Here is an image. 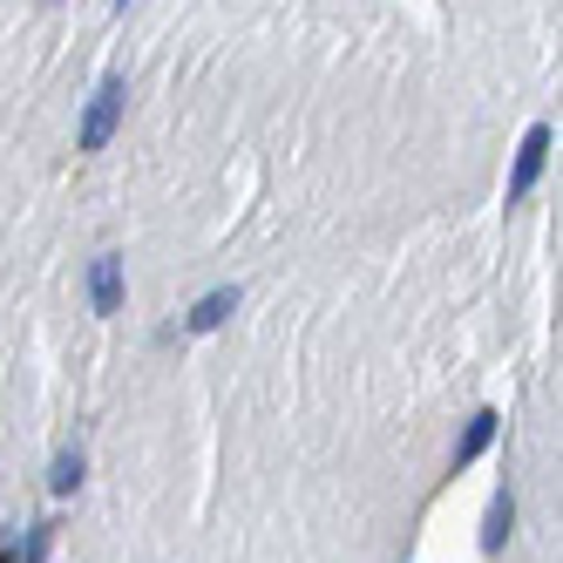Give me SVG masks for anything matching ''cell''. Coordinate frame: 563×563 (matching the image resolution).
I'll use <instances>...</instances> for the list:
<instances>
[{
  "mask_svg": "<svg viewBox=\"0 0 563 563\" xmlns=\"http://www.w3.org/2000/svg\"><path fill=\"white\" fill-rule=\"evenodd\" d=\"M75 482H82V449H55V468H48V489H55V496H75Z\"/></svg>",
  "mask_w": 563,
  "mask_h": 563,
  "instance_id": "obj_7",
  "label": "cell"
},
{
  "mask_svg": "<svg viewBox=\"0 0 563 563\" xmlns=\"http://www.w3.org/2000/svg\"><path fill=\"white\" fill-rule=\"evenodd\" d=\"M89 306L96 312H123V258H115V252H102L89 265Z\"/></svg>",
  "mask_w": 563,
  "mask_h": 563,
  "instance_id": "obj_3",
  "label": "cell"
},
{
  "mask_svg": "<svg viewBox=\"0 0 563 563\" xmlns=\"http://www.w3.org/2000/svg\"><path fill=\"white\" fill-rule=\"evenodd\" d=\"M48 543H55V522H34V530H27V550H21V563H48Z\"/></svg>",
  "mask_w": 563,
  "mask_h": 563,
  "instance_id": "obj_8",
  "label": "cell"
},
{
  "mask_svg": "<svg viewBox=\"0 0 563 563\" xmlns=\"http://www.w3.org/2000/svg\"><path fill=\"white\" fill-rule=\"evenodd\" d=\"M238 299H245L238 286H218V292H205V299H197V306L184 312V333H218L224 319L238 312Z\"/></svg>",
  "mask_w": 563,
  "mask_h": 563,
  "instance_id": "obj_4",
  "label": "cell"
},
{
  "mask_svg": "<svg viewBox=\"0 0 563 563\" xmlns=\"http://www.w3.org/2000/svg\"><path fill=\"white\" fill-rule=\"evenodd\" d=\"M0 563H21V550H0Z\"/></svg>",
  "mask_w": 563,
  "mask_h": 563,
  "instance_id": "obj_9",
  "label": "cell"
},
{
  "mask_svg": "<svg viewBox=\"0 0 563 563\" xmlns=\"http://www.w3.org/2000/svg\"><path fill=\"white\" fill-rule=\"evenodd\" d=\"M509 530H516V496H509V489H496L489 516H482V550H503V543H509Z\"/></svg>",
  "mask_w": 563,
  "mask_h": 563,
  "instance_id": "obj_6",
  "label": "cell"
},
{
  "mask_svg": "<svg viewBox=\"0 0 563 563\" xmlns=\"http://www.w3.org/2000/svg\"><path fill=\"white\" fill-rule=\"evenodd\" d=\"M496 428H503V415H496V408H482V415L468 421V434L455 441V462H449V475H462V468H468L475 455H489V441H496Z\"/></svg>",
  "mask_w": 563,
  "mask_h": 563,
  "instance_id": "obj_5",
  "label": "cell"
},
{
  "mask_svg": "<svg viewBox=\"0 0 563 563\" xmlns=\"http://www.w3.org/2000/svg\"><path fill=\"white\" fill-rule=\"evenodd\" d=\"M543 164H550V123H530L522 130V143H516V164H509V205H522V197L537 190V177H543Z\"/></svg>",
  "mask_w": 563,
  "mask_h": 563,
  "instance_id": "obj_2",
  "label": "cell"
},
{
  "mask_svg": "<svg viewBox=\"0 0 563 563\" xmlns=\"http://www.w3.org/2000/svg\"><path fill=\"white\" fill-rule=\"evenodd\" d=\"M123 102H130V82H123V75H109V82L89 96V109H82V130H75V143H82L89 156H96V150H109L115 123H123Z\"/></svg>",
  "mask_w": 563,
  "mask_h": 563,
  "instance_id": "obj_1",
  "label": "cell"
}]
</instances>
